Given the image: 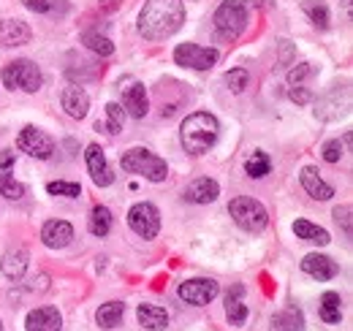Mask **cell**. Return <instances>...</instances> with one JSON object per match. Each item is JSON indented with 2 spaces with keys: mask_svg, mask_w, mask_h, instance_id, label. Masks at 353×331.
Here are the masks:
<instances>
[{
  "mask_svg": "<svg viewBox=\"0 0 353 331\" xmlns=\"http://www.w3.org/2000/svg\"><path fill=\"white\" fill-rule=\"evenodd\" d=\"M106 117H109V123L106 125H95V130H106V133H112V136H117V133H123V123H125V112H123V106L120 103H106Z\"/></svg>",
  "mask_w": 353,
  "mask_h": 331,
  "instance_id": "4dcf8cb0",
  "label": "cell"
},
{
  "mask_svg": "<svg viewBox=\"0 0 353 331\" xmlns=\"http://www.w3.org/2000/svg\"><path fill=\"white\" fill-rule=\"evenodd\" d=\"M312 74H315V66H312V63H296L294 68H288V84L305 82Z\"/></svg>",
  "mask_w": 353,
  "mask_h": 331,
  "instance_id": "e575fe53",
  "label": "cell"
},
{
  "mask_svg": "<svg viewBox=\"0 0 353 331\" xmlns=\"http://www.w3.org/2000/svg\"><path fill=\"white\" fill-rule=\"evenodd\" d=\"M82 43L88 46L90 52L101 54V57H109V54H114V43L109 41L106 36L95 33V30H88V33H82Z\"/></svg>",
  "mask_w": 353,
  "mask_h": 331,
  "instance_id": "1f68e13d",
  "label": "cell"
},
{
  "mask_svg": "<svg viewBox=\"0 0 353 331\" xmlns=\"http://www.w3.org/2000/svg\"><path fill=\"white\" fill-rule=\"evenodd\" d=\"M248 79H250V74H248L245 68H231V71L225 74V84H228L231 92H242V90L248 87Z\"/></svg>",
  "mask_w": 353,
  "mask_h": 331,
  "instance_id": "836d02e7",
  "label": "cell"
},
{
  "mask_svg": "<svg viewBox=\"0 0 353 331\" xmlns=\"http://www.w3.org/2000/svg\"><path fill=\"white\" fill-rule=\"evenodd\" d=\"M334 220H337V223H343L345 237H351V207H337V209H334Z\"/></svg>",
  "mask_w": 353,
  "mask_h": 331,
  "instance_id": "74e56055",
  "label": "cell"
},
{
  "mask_svg": "<svg viewBox=\"0 0 353 331\" xmlns=\"http://www.w3.org/2000/svg\"><path fill=\"white\" fill-rule=\"evenodd\" d=\"M120 163H123V171L139 174V177H144V179H150V182H163V179L169 177L166 161L158 158V155H152L150 150H141V147L128 150V152L120 158Z\"/></svg>",
  "mask_w": 353,
  "mask_h": 331,
  "instance_id": "3957f363",
  "label": "cell"
},
{
  "mask_svg": "<svg viewBox=\"0 0 353 331\" xmlns=\"http://www.w3.org/2000/svg\"><path fill=\"white\" fill-rule=\"evenodd\" d=\"M17 147H19L22 152H28L30 158H39V161H49L52 152H54L52 136H46L44 130H39V128H33V125H28V128L19 130Z\"/></svg>",
  "mask_w": 353,
  "mask_h": 331,
  "instance_id": "9c48e42d",
  "label": "cell"
},
{
  "mask_svg": "<svg viewBox=\"0 0 353 331\" xmlns=\"http://www.w3.org/2000/svg\"><path fill=\"white\" fill-rule=\"evenodd\" d=\"M302 272L310 274L312 280H318V283H326V280H334L340 274V266L329 255L310 252V255H305V261H302Z\"/></svg>",
  "mask_w": 353,
  "mask_h": 331,
  "instance_id": "4fadbf2b",
  "label": "cell"
},
{
  "mask_svg": "<svg viewBox=\"0 0 353 331\" xmlns=\"http://www.w3.org/2000/svg\"><path fill=\"white\" fill-rule=\"evenodd\" d=\"M323 161L326 163H340V158H343V141L340 139H332V141H326L323 144Z\"/></svg>",
  "mask_w": 353,
  "mask_h": 331,
  "instance_id": "d590c367",
  "label": "cell"
},
{
  "mask_svg": "<svg viewBox=\"0 0 353 331\" xmlns=\"http://www.w3.org/2000/svg\"><path fill=\"white\" fill-rule=\"evenodd\" d=\"M272 171V161H269V155H266L264 150H256L248 161H245V174L250 177V179H261Z\"/></svg>",
  "mask_w": 353,
  "mask_h": 331,
  "instance_id": "f546056e",
  "label": "cell"
},
{
  "mask_svg": "<svg viewBox=\"0 0 353 331\" xmlns=\"http://www.w3.org/2000/svg\"><path fill=\"white\" fill-rule=\"evenodd\" d=\"M88 228L92 237H106L112 231V212L106 207H95L90 212Z\"/></svg>",
  "mask_w": 353,
  "mask_h": 331,
  "instance_id": "4316f807",
  "label": "cell"
},
{
  "mask_svg": "<svg viewBox=\"0 0 353 331\" xmlns=\"http://www.w3.org/2000/svg\"><path fill=\"white\" fill-rule=\"evenodd\" d=\"M242 293H245L242 285H234V290H228V296H225V315H228L231 326H242L248 321V304L242 301Z\"/></svg>",
  "mask_w": 353,
  "mask_h": 331,
  "instance_id": "603a6c76",
  "label": "cell"
},
{
  "mask_svg": "<svg viewBox=\"0 0 353 331\" xmlns=\"http://www.w3.org/2000/svg\"><path fill=\"white\" fill-rule=\"evenodd\" d=\"M85 161H88L90 177H92V182L98 188H109L114 182V174H112V168L106 163V155H103V150L98 144H90L88 152H85Z\"/></svg>",
  "mask_w": 353,
  "mask_h": 331,
  "instance_id": "5bb4252c",
  "label": "cell"
},
{
  "mask_svg": "<svg viewBox=\"0 0 353 331\" xmlns=\"http://www.w3.org/2000/svg\"><path fill=\"white\" fill-rule=\"evenodd\" d=\"M221 196V185L210 177H199L185 188V199L193 204H212Z\"/></svg>",
  "mask_w": 353,
  "mask_h": 331,
  "instance_id": "d6986e66",
  "label": "cell"
},
{
  "mask_svg": "<svg viewBox=\"0 0 353 331\" xmlns=\"http://www.w3.org/2000/svg\"><path fill=\"white\" fill-rule=\"evenodd\" d=\"M25 326H28V331H60L63 329V315L57 312V307H39L28 315Z\"/></svg>",
  "mask_w": 353,
  "mask_h": 331,
  "instance_id": "44dd1931",
  "label": "cell"
},
{
  "mask_svg": "<svg viewBox=\"0 0 353 331\" xmlns=\"http://www.w3.org/2000/svg\"><path fill=\"white\" fill-rule=\"evenodd\" d=\"M305 329V315L299 307H288L272 318V331H302Z\"/></svg>",
  "mask_w": 353,
  "mask_h": 331,
  "instance_id": "484cf974",
  "label": "cell"
},
{
  "mask_svg": "<svg viewBox=\"0 0 353 331\" xmlns=\"http://www.w3.org/2000/svg\"><path fill=\"white\" fill-rule=\"evenodd\" d=\"M288 98H291L294 103H299V106H307L310 101H312V92L296 84V87H291V90H288Z\"/></svg>",
  "mask_w": 353,
  "mask_h": 331,
  "instance_id": "8d00e7d4",
  "label": "cell"
},
{
  "mask_svg": "<svg viewBox=\"0 0 353 331\" xmlns=\"http://www.w3.org/2000/svg\"><path fill=\"white\" fill-rule=\"evenodd\" d=\"M185 22L182 0H147L139 11V33L147 41H163L174 36Z\"/></svg>",
  "mask_w": 353,
  "mask_h": 331,
  "instance_id": "6da1fadb",
  "label": "cell"
},
{
  "mask_svg": "<svg viewBox=\"0 0 353 331\" xmlns=\"http://www.w3.org/2000/svg\"><path fill=\"white\" fill-rule=\"evenodd\" d=\"M98 6H101V11H103V14H114V11L123 6V0H101Z\"/></svg>",
  "mask_w": 353,
  "mask_h": 331,
  "instance_id": "60d3db41",
  "label": "cell"
},
{
  "mask_svg": "<svg viewBox=\"0 0 353 331\" xmlns=\"http://www.w3.org/2000/svg\"><path fill=\"white\" fill-rule=\"evenodd\" d=\"M46 193H52V196H68V199H77V196L82 193V185H77V182H49V185H46Z\"/></svg>",
  "mask_w": 353,
  "mask_h": 331,
  "instance_id": "d6a6232c",
  "label": "cell"
},
{
  "mask_svg": "<svg viewBox=\"0 0 353 331\" xmlns=\"http://www.w3.org/2000/svg\"><path fill=\"white\" fill-rule=\"evenodd\" d=\"M294 234H296L299 239L310 242V245H318V248H326V245L332 242L329 231L321 228V225H315V223H310V220H296V223H294Z\"/></svg>",
  "mask_w": 353,
  "mask_h": 331,
  "instance_id": "cb8c5ba5",
  "label": "cell"
},
{
  "mask_svg": "<svg viewBox=\"0 0 353 331\" xmlns=\"http://www.w3.org/2000/svg\"><path fill=\"white\" fill-rule=\"evenodd\" d=\"M302 11L307 14L310 22H312L315 28H321V30L329 28V6H326L323 0H305V3H302Z\"/></svg>",
  "mask_w": 353,
  "mask_h": 331,
  "instance_id": "f1b7e54d",
  "label": "cell"
},
{
  "mask_svg": "<svg viewBox=\"0 0 353 331\" xmlns=\"http://www.w3.org/2000/svg\"><path fill=\"white\" fill-rule=\"evenodd\" d=\"M340 318H343V312H340V293L326 290V293L321 296V321H326V323H340Z\"/></svg>",
  "mask_w": 353,
  "mask_h": 331,
  "instance_id": "83f0119b",
  "label": "cell"
},
{
  "mask_svg": "<svg viewBox=\"0 0 353 331\" xmlns=\"http://www.w3.org/2000/svg\"><path fill=\"white\" fill-rule=\"evenodd\" d=\"M33 39V30L22 19H3L0 22V46H25Z\"/></svg>",
  "mask_w": 353,
  "mask_h": 331,
  "instance_id": "ac0fdd59",
  "label": "cell"
},
{
  "mask_svg": "<svg viewBox=\"0 0 353 331\" xmlns=\"http://www.w3.org/2000/svg\"><path fill=\"white\" fill-rule=\"evenodd\" d=\"M294 60V46L291 41H280V66H291Z\"/></svg>",
  "mask_w": 353,
  "mask_h": 331,
  "instance_id": "ab89813d",
  "label": "cell"
},
{
  "mask_svg": "<svg viewBox=\"0 0 353 331\" xmlns=\"http://www.w3.org/2000/svg\"><path fill=\"white\" fill-rule=\"evenodd\" d=\"M228 214L234 217V223H236L239 228H245V231H250V234L264 231L266 223H269V212H266V207L261 204V201L250 199V196H236V199H231Z\"/></svg>",
  "mask_w": 353,
  "mask_h": 331,
  "instance_id": "5b68a950",
  "label": "cell"
},
{
  "mask_svg": "<svg viewBox=\"0 0 353 331\" xmlns=\"http://www.w3.org/2000/svg\"><path fill=\"white\" fill-rule=\"evenodd\" d=\"M22 3H25V8H30L36 14H49L52 11V3L49 0H22Z\"/></svg>",
  "mask_w": 353,
  "mask_h": 331,
  "instance_id": "f35d334b",
  "label": "cell"
},
{
  "mask_svg": "<svg viewBox=\"0 0 353 331\" xmlns=\"http://www.w3.org/2000/svg\"><path fill=\"white\" fill-rule=\"evenodd\" d=\"M60 103H63V109H65L68 117H74V120H85V117H88L90 95L82 87H77V84L65 87L63 95H60Z\"/></svg>",
  "mask_w": 353,
  "mask_h": 331,
  "instance_id": "2e32d148",
  "label": "cell"
},
{
  "mask_svg": "<svg viewBox=\"0 0 353 331\" xmlns=\"http://www.w3.org/2000/svg\"><path fill=\"white\" fill-rule=\"evenodd\" d=\"M17 163V152L14 150H3L0 152V196L11 199V201H19L25 196V185L14 179L11 168Z\"/></svg>",
  "mask_w": 353,
  "mask_h": 331,
  "instance_id": "7c38bea8",
  "label": "cell"
},
{
  "mask_svg": "<svg viewBox=\"0 0 353 331\" xmlns=\"http://www.w3.org/2000/svg\"><path fill=\"white\" fill-rule=\"evenodd\" d=\"M212 22H215V30L223 41H234L248 28V6L242 0H223Z\"/></svg>",
  "mask_w": 353,
  "mask_h": 331,
  "instance_id": "277c9868",
  "label": "cell"
},
{
  "mask_svg": "<svg viewBox=\"0 0 353 331\" xmlns=\"http://www.w3.org/2000/svg\"><path fill=\"white\" fill-rule=\"evenodd\" d=\"M218 133H221V123L210 112H193L185 117V123L179 128V141H182L188 155L199 158L215 147Z\"/></svg>",
  "mask_w": 353,
  "mask_h": 331,
  "instance_id": "7a4b0ae2",
  "label": "cell"
},
{
  "mask_svg": "<svg viewBox=\"0 0 353 331\" xmlns=\"http://www.w3.org/2000/svg\"><path fill=\"white\" fill-rule=\"evenodd\" d=\"M299 179H302V188L307 190V196L315 199V201H329V199L334 196V188H332L329 182H323V179H321V171L312 168V166H305V168H302Z\"/></svg>",
  "mask_w": 353,
  "mask_h": 331,
  "instance_id": "e0dca14e",
  "label": "cell"
},
{
  "mask_svg": "<svg viewBox=\"0 0 353 331\" xmlns=\"http://www.w3.org/2000/svg\"><path fill=\"white\" fill-rule=\"evenodd\" d=\"M120 92H123V103H125V112L131 114L133 120H141V117H147V112H150V98H147V90H144V84L136 82L133 77H125V79H120Z\"/></svg>",
  "mask_w": 353,
  "mask_h": 331,
  "instance_id": "30bf717a",
  "label": "cell"
},
{
  "mask_svg": "<svg viewBox=\"0 0 353 331\" xmlns=\"http://www.w3.org/2000/svg\"><path fill=\"white\" fill-rule=\"evenodd\" d=\"M0 331H3V323H0Z\"/></svg>",
  "mask_w": 353,
  "mask_h": 331,
  "instance_id": "7bdbcfd3",
  "label": "cell"
},
{
  "mask_svg": "<svg viewBox=\"0 0 353 331\" xmlns=\"http://www.w3.org/2000/svg\"><path fill=\"white\" fill-rule=\"evenodd\" d=\"M221 52L210 49V46H199V43H179L174 49V63L182 68H193V71H210L218 63Z\"/></svg>",
  "mask_w": 353,
  "mask_h": 331,
  "instance_id": "52a82bcc",
  "label": "cell"
},
{
  "mask_svg": "<svg viewBox=\"0 0 353 331\" xmlns=\"http://www.w3.org/2000/svg\"><path fill=\"white\" fill-rule=\"evenodd\" d=\"M125 315V304L123 301H109V304H101L98 312H95V323L101 329H117L120 321Z\"/></svg>",
  "mask_w": 353,
  "mask_h": 331,
  "instance_id": "d4e9b609",
  "label": "cell"
},
{
  "mask_svg": "<svg viewBox=\"0 0 353 331\" xmlns=\"http://www.w3.org/2000/svg\"><path fill=\"white\" fill-rule=\"evenodd\" d=\"M136 318H139V323L147 331H163L169 326L166 310H163V307H155V304H139Z\"/></svg>",
  "mask_w": 353,
  "mask_h": 331,
  "instance_id": "7402d4cb",
  "label": "cell"
},
{
  "mask_svg": "<svg viewBox=\"0 0 353 331\" xmlns=\"http://www.w3.org/2000/svg\"><path fill=\"white\" fill-rule=\"evenodd\" d=\"M74 239V225L65 223V220H49L41 228V242L49 250H63L71 245Z\"/></svg>",
  "mask_w": 353,
  "mask_h": 331,
  "instance_id": "9a60e30c",
  "label": "cell"
},
{
  "mask_svg": "<svg viewBox=\"0 0 353 331\" xmlns=\"http://www.w3.org/2000/svg\"><path fill=\"white\" fill-rule=\"evenodd\" d=\"M3 84L8 90H25V92H39L41 84H44V77H41V68L33 63V60H14L3 68L0 74Z\"/></svg>",
  "mask_w": 353,
  "mask_h": 331,
  "instance_id": "8992f818",
  "label": "cell"
},
{
  "mask_svg": "<svg viewBox=\"0 0 353 331\" xmlns=\"http://www.w3.org/2000/svg\"><path fill=\"white\" fill-rule=\"evenodd\" d=\"M28 263H30L28 250L14 248L3 255V261H0V272H3V277H8V280H14V283H17V280H22V277H25Z\"/></svg>",
  "mask_w": 353,
  "mask_h": 331,
  "instance_id": "ffe728a7",
  "label": "cell"
},
{
  "mask_svg": "<svg viewBox=\"0 0 353 331\" xmlns=\"http://www.w3.org/2000/svg\"><path fill=\"white\" fill-rule=\"evenodd\" d=\"M218 293H221L218 283L215 280H207V277H196V280H188V283L179 285V299L188 301V304H193V307L210 304Z\"/></svg>",
  "mask_w": 353,
  "mask_h": 331,
  "instance_id": "8fae6325",
  "label": "cell"
},
{
  "mask_svg": "<svg viewBox=\"0 0 353 331\" xmlns=\"http://www.w3.org/2000/svg\"><path fill=\"white\" fill-rule=\"evenodd\" d=\"M253 6H259V8H269V6H272V0H253Z\"/></svg>",
  "mask_w": 353,
  "mask_h": 331,
  "instance_id": "b9f144b4",
  "label": "cell"
},
{
  "mask_svg": "<svg viewBox=\"0 0 353 331\" xmlns=\"http://www.w3.org/2000/svg\"><path fill=\"white\" fill-rule=\"evenodd\" d=\"M128 225L133 228L136 237L155 239L158 231H161V214H158V209L152 207V204H147V201L133 204L131 212H128Z\"/></svg>",
  "mask_w": 353,
  "mask_h": 331,
  "instance_id": "ba28073f",
  "label": "cell"
}]
</instances>
